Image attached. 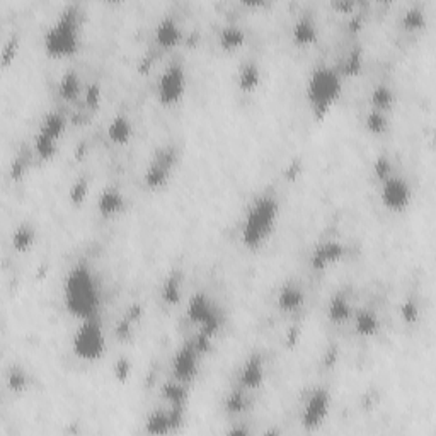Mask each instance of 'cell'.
<instances>
[{
	"mask_svg": "<svg viewBox=\"0 0 436 436\" xmlns=\"http://www.w3.org/2000/svg\"><path fill=\"white\" fill-rule=\"evenodd\" d=\"M84 97H85V102H87V106H97L99 99H101V89H99V85L92 84L89 85L87 89L84 90Z\"/></svg>",
	"mask_w": 436,
	"mask_h": 436,
	"instance_id": "36",
	"label": "cell"
},
{
	"mask_svg": "<svg viewBox=\"0 0 436 436\" xmlns=\"http://www.w3.org/2000/svg\"><path fill=\"white\" fill-rule=\"evenodd\" d=\"M370 102H372V110L382 111V113L388 115L392 111V107H394V102H395L394 90L388 87L387 84H378L377 87L372 90Z\"/></svg>",
	"mask_w": 436,
	"mask_h": 436,
	"instance_id": "26",
	"label": "cell"
},
{
	"mask_svg": "<svg viewBox=\"0 0 436 436\" xmlns=\"http://www.w3.org/2000/svg\"><path fill=\"white\" fill-rule=\"evenodd\" d=\"M373 169H375V174H377L378 181L386 179V178H388V176H390V174H394V171H392V164H390V161H388V159L386 157V155H380L377 161H375Z\"/></svg>",
	"mask_w": 436,
	"mask_h": 436,
	"instance_id": "35",
	"label": "cell"
},
{
	"mask_svg": "<svg viewBox=\"0 0 436 436\" xmlns=\"http://www.w3.org/2000/svg\"><path fill=\"white\" fill-rule=\"evenodd\" d=\"M331 392L324 387H317L310 392L302 411V425L307 430H317L329 416Z\"/></svg>",
	"mask_w": 436,
	"mask_h": 436,
	"instance_id": "11",
	"label": "cell"
},
{
	"mask_svg": "<svg viewBox=\"0 0 436 436\" xmlns=\"http://www.w3.org/2000/svg\"><path fill=\"white\" fill-rule=\"evenodd\" d=\"M72 349L75 356L84 361H96L106 351V334L97 315L82 319L72 338Z\"/></svg>",
	"mask_w": 436,
	"mask_h": 436,
	"instance_id": "5",
	"label": "cell"
},
{
	"mask_svg": "<svg viewBox=\"0 0 436 436\" xmlns=\"http://www.w3.org/2000/svg\"><path fill=\"white\" fill-rule=\"evenodd\" d=\"M292 36H293V41H295L297 45H302V46L312 45V43L317 41L319 28H317V23H315L314 17L309 14H302L299 19L295 21V24H293Z\"/></svg>",
	"mask_w": 436,
	"mask_h": 436,
	"instance_id": "18",
	"label": "cell"
},
{
	"mask_svg": "<svg viewBox=\"0 0 436 436\" xmlns=\"http://www.w3.org/2000/svg\"><path fill=\"white\" fill-rule=\"evenodd\" d=\"M116 373H118V377L122 378V380H124L127 378V375L129 373V363L127 360H119L118 363H116Z\"/></svg>",
	"mask_w": 436,
	"mask_h": 436,
	"instance_id": "39",
	"label": "cell"
},
{
	"mask_svg": "<svg viewBox=\"0 0 436 436\" xmlns=\"http://www.w3.org/2000/svg\"><path fill=\"white\" fill-rule=\"evenodd\" d=\"M34 240H36V230L31 223H23L12 234V245L17 250H28L34 244Z\"/></svg>",
	"mask_w": 436,
	"mask_h": 436,
	"instance_id": "27",
	"label": "cell"
},
{
	"mask_svg": "<svg viewBox=\"0 0 436 436\" xmlns=\"http://www.w3.org/2000/svg\"><path fill=\"white\" fill-rule=\"evenodd\" d=\"M65 128H67V119L58 111H51L43 118L40 132L34 138V150H36L38 157L41 161H48V159L53 157Z\"/></svg>",
	"mask_w": 436,
	"mask_h": 436,
	"instance_id": "6",
	"label": "cell"
},
{
	"mask_svg": "<svg viewBox=\"0 0 436 436\" xmlns=\"http://www.w3.org/2000/svg\"><path fill=\"white\" fill-rule=\"evenodd\" d=\"M400 315H403V319L408 324L418 322V319H420V305H418V302L414 299H405L403 307H400Z\"/></svg>",
	"mask_w": 436,
	"mask_h": 436,
	"instance_id": "34",
	"label": "cell"
},
{
	"mask_svg": "<svg viewBox=\"0 0 436 436\" xmlns=\"http://www.w3.org/2000/svg\"><path fill=\"white\" fill-rule=\"evenodd\" d=\"M188 87L186 68L181 62H172L161 73L157 82V97L164 106L178 105Z\"/></svg>",
	"mask_w": 436,
	"mask_h": 436,
	"instance_id": "7",
	"label": "cell"
},
{
	"mask_svg": "<svg viewBox=\"0 0 436 436\" xmlns=\"http://www.w3.org/2000/svg\"><path fill=\"white\" fill-rule=\"evenodd\" d=\"M353 312H355V309H353L351 302H349V299L343 292L334 293V295L331 297L329 305H327V317L331 319V322L344 324L351 321Z\"/></svg>",
	"mask_w": 436,
	"mask_h": 436,
	"instance_id": "20",
	"label": "cell"
},
{
	"mask_svg": "<svg viewBox=\"0 0 436 436\" xmlns=\"http://www.w3.org/2000/svg\"><path fill=\"white\" fill-rule=\"evenodd\" d=\"M351 322L353 326H355V331L360 336H363V338H372L380 329L378 315L375 314L372 309L366 307L356 309L355 312H353Z\"/></svg>",
	"mask_w": 436,
	"mask_h": 436,
	"instance_id": "19",
	"label": "cell"
},
{
	"mask_svg": "<svg viewBox=\"0 0 436 436\" xmlns=\"http://www.w3.org/2000/svg\"><path fill=\"white\" fill-rule=\"evenodd\" d=\"M133 135V124L127 115H118L107 127V137L116 144H127Z\"/></svg>",
	"mask_w": 436,
	"mask_h": 436,
	"instance_id": "25",
	"label": "cell"
},
{
	"mask_svg": "<svg viewBox=\"0 0 436 436\" xmlns=\"http://www.w3.org/2000/svg\"><path fill=\"white\" fill-rule=\"evenodd\" d=\"M80 11L75 6H68L60 12L43 36V46L50 57H72L80 46Z\"/></svg>",
	"mask_w": 436,
	"mask_h": 436,
	"instance_id": "3",
	"label": "cell"
},
{
	"mask_svg": "<svg viewBox=\"0 0 436 436\" xmlns=\"http://www.w3.org/2000/svg\"><path fill=\"white\" fill-rule=\"evenodd\" d=\"M176 164H178V150L176 147L166 145L162 149H159L152 161L149 162L145 171V184L150 189H161L169 183L172 172L176 169Z\"/></svg>",
	"mask_w": 436,
	"mask_h": 436,
	"instance_id": "9",
	"label": "cell"
},
{
	"mask_svg": "<svg viewBox=\"0 0 436 436\" xmlns=\"http://www.w3.org/2000/svg\"><path fill=\"white\" fill-rule=\"evenodd\" d=\"M261 82V70H259V65L252 60L244 62L240 65L239 73H237V84L244 92H250L254 90Z\"/></svg>",
	"mask_w": 436,
	"mask_h": 436,
	"instance_id": "22",
	"label": "cell"
},
{
	"mask_svg": "<svg viewBox=\"0 0 436 436\" xmlns=\"http://www.w3.org/2000/svg\"><path fill=\"white\" fill-rule=\"evenodd\" d=\"M181 38H183V31H181V26L178 21H176V17H162V19L159 21V24L155 26V41H157V45L164 50L178 46Z\"/></svg>",
	"mask_w": 436,
	"mask_h": 436,
	"instance_id": "16",
	"label": "cell"
},
{
	"mask_svg": "<svg viewBox=\"0 0 436 436\" xmlns=\"http://www.w3.org/2000/svg\"><path fill=\"white\" fill-rule=\"evenodd\" d=\"M201 355L203 353L196 348L194 343L183 344V346L176 351L174 358H172V378L184 383H191L194 377H196L198 370H200Z\"/></svg>",
	"mask_w": 436,
	"mask_h": 436,
	"instance_id": "12",
	"label": "cell"
},
{
	"mask_svg": "<svg viewBox=\"0 0 436 436\" xmlns=\"http://www.w3.org/2000/svg\"><path fill=\"white\" fill-rule=\"evenodd\" d=\"M343 90V75L338 68L319 65L307 80V99L310 110L317 119H322L338 102Z\"/></svg>",
	"mask_w": 436,
	"mask_h": 436,
	"instance_id": "4",
	"label": "cell"
},
{
	"mask_svg": "<svg viewBox=\"0 0 436 436\" xmlns=\"http://www.w3.org/2000/svg\"><path fill=\"white\" fill-rule=\"evenodd\" d=\"M186 315L189 321L198 327V331L208 338H213L220 329V315L213 302L205 293H194L189 299Z\"/></svg>",
	"mask_w": 436,
	"mask_h": 436,
	"instance_id": "8",
	"label": "cell"
},
{
	"mask_svg": "<svg viewBox=\"0 0 436 436\" xmlns=\"http://www.w3.org/2000/svg\"><path fill=\"white\" fill-rule=\"evenodd\" d=\"M336 9H339V11H349V9L355 7V4H348V2H336L334 4Z\"/></svg>",
	"mask_w": 436,
	"mask_h": 436,
	"instance_id": "40",
	"label": "cell"
},
{
	"mask_svg": "<svg viewBox=\"0 0 436 436\" xmlns=\"http://www.w3.org/2000/svg\"><path fill=\"white\" fill-rule=\"evenodd\" d=\"M361 67H363V53H361V50L355 48L349 51V55L344 58L343 65L338 70L341 75H356L361 70Z\"/></svg>",
	"mask_w": 436,
	"mask_h": 436,
	"instance_id": "30",
	"label": "cell"
},
{
	"mask_svg": "<svg viewBox=\"0 0 436 436\" xmlns=\"http://www.w3.org/2000/svg\"><path fill=\"white\" fill-rule=\"evenodd\" d=\"M63 302L68 312L80 321L97 315L101 305V288L94 271L84 262L73 266L65 276Z\"/></svg>",
	"mask_w": 436,
	"mask_h": 436,
	"instance_id": "1",
	"label": "cell"
},
{
	"mask_svg": "<svg viewBox=\"0 0 436 436\" xmlns=\"http://www.w3.org/2000/svg\"><path fill=\"white\" fill-rule=\"evenodd\" d=\"M16 46H17V41L16 40L9 41L7 45H6V48H4V57H2V63L4 65H9V62H11L12 57H14Z\"/></svg>",
	"mask_w": 436,
	"mask_h": 436,
	"instance_id": "38",
	"label": "cell"
},
{
	"mask_svg": "<svg viewBox=\"0 0 436 436\" xmlns=\"http://www.w3.org/2000/svg\"><path fill=\"white\" fill-rule=\"evenodd\" d=\"M181 276L179 275H171L169 278L164 282L162 287V299L167 302V304H178L181 299Z\"/></svg>",
	"mask_w": 436,
	"mask_h": 436,
	"instance_id": "31",
	"label": "cell"
},
{
	"mask_svg": "<svg viewBox=\"0 0 436 436\" xmlns=\"http://www.w3.org/2000/svg\"><path fill=\"white\" fill-rule=\"evenodd\" d=\"M380 201L387 210L400 213L411 205L413 189L403 176L390 174L388 178L380 181Z\"/></svg>",
	"mask_w": 436,
	"mask_h": 436,
	"instance_id": "10",
	"label": "cell"
},
{
	"mask_svg": "<svg viewBox=\"0 0 436 436\" xmlns=\"http://www.w3.org/2000/svg\"><path fill=\"white\" fill-rule=\"evenodd\" d=\"M124 208V196L122 189L116 186H107L97 198V211L105 218H113Z\"/></svg>",
	"mask_w": 436,
	"mask_h": 436,
	"instance_id": "17",
	"label": "cell"
},
{
	"mask_svg": "<svg viewBox=\"0 0 436 436\" xmlns=\"http://www.w3.org/2000/svg\"><path fill=\"white\" fill-rule=\"evenodd\" d=\"M7 383L14 392H23L24 388L28 387V375H26L23 368L14 366V368H11V372H9Z\"/></svg>",
	"mask_w": 436,
	"mask_h": 436,
	"instance_id": "33",
	"label": "cell"
},
{
	"mask_svg": "<svg viewBox=\"0 0 436 436\" xmlns=\"http://www.w3.org/2000/svg\"><path fill=\"white\" fill-rule=\"evenodd\" d=\"M82 92H84V90H82L80 77L77 75V73L73 70L65 72L62 79H60V84H58L60 97H62L63 101H67V102H73L80 97Z\"/></svg>",
	"mask_w": 436,
	"mask_h": 436,
	"instance_id": "24",
	"label": "cell"
},
{
	"mask_svg": "<svg viewBox=\"0 0 436 436\" xmlns=\"http://www.w3.org/2000/svg\"><path fill=\"white\" fill-rule=\"evenodd\" d=\"M346 254V245L339 240H326V243L319 244L317 248L314 249L312 257H310V262H312V267L315 270H326L334 262L341 261Z\"/></svg>",
	"mask_w": 436,
	"mask_h": 436,
	"instance_id": "13",
	"label": "cell"
},
{
	"mask_svg": "<svg viewBox=\"0 0 436 436\" xmlns=\"http://www.w3.org/2000/svg\"><path fill=\"white\" fill-rule=\"evenodd\" d=\"M245 41V33L240 26L237 24H227L220 29L218 33V43L222 46V50L225 51H234L244 45Z\"/></svg>",
	"mask_w": 436,
	"mask_h": 436,
	"instance_id": "23",
	"label": "cell"
},
{
	"mask_svg": "<svg viewBox=\"0 0 436 436\" xmlns=\"http://www.w3.org/2000/svg\"><path fill=\"white\" fill-rule=\"evenodd\" d=\"M188 386L189 383L179 382V380L172 378L162 386V397L167 405L171 408L186 409L188 404Z\"/></svg>",
	"mask_w": 436,
	"mask_h": 436,
	"instance_id": "21",
	"label": "cell"
},
{
	"mask_svg": "<svg viewBox=\"0 0 436 436\" xmlns=\"http://www.w3.org/2000/svg\"><path fill=\"white\" fill-rule=\"evenodd\" d=\"M276 304H278V309L283 310V312H287V314L297 312V310H300L305 304L304 288H302L300 285L295 282H287L278 290V295H276Z\"/></svg>",
	"mask_w": 436,
	"mask_h": 436,
	"instance_id": "15",
	"label": "cell"
},
{
	"mask_svg": "<svg viewBox=\"0 0 436 436\" xmlns=\"http://www.w3.org/2000/svg\"><path fill=\"white\" fill-rule=\"evenodd\" d=\"M85 193H87V184H85L84 181H79V183H77L75 186L72 188L70 196H72V200H73V201H75V203H79V201L84 200Z\"/></svg>",
	"mask_w": 436,
	"mask_h": 436,
	"instance_id": "37",
	"label": "cell"
},
{
	"mask_svg": "<svg viewBox=\"0 0 436 436\" xmlns=\"http://www.w3.org/2000/svg\"><path fill=\"white\" fill-rule=\"evenodd\" d=\"M278 217V198L271 193L257 196L245 211L243 228H240V237H243L244 245H248L250 249L261 248L275 232Z\"/></svg>",
	"mask_w": 436,
	"mask_h": 436,
	"instance_id": "2",
	"label": "cell"
},
{
	"mask_svg": "<svg viewBox=\"0 0 436 436\" xmlns=\"http://www.w3.org/2000/svg\"><path fill=\"white\" fill-rule=\"evenodd\" d=\"M248 408V390L243 387H239L237 390L232 392L225 400V409L232 414L243 413Z\"/></svg>",
	"mask_w": 436,
	"mask_h": 436,
	"instance_id": "32",
	"label": "cell"
},
{
	"mask_svg": "<svg viewBox=\"0 0 436 436\" xmlns=\"http://www.w3.org/2000/svg\"><path fill=\"white\" fill-rule=\"evenodd\" d=\"M266 368L261 355H250L239 372V386L245 390H254L265 382Z\"/></svg>",
	"mask_w": 436,
	"mask_h": 436,
	"instance_id": "14",
	"label": "cell"
},
{
	"mask_svg": "<svg viewBox=\"0 0 436 436\" xmlns=\"http://www.w3.org/2000/svg\"><path fill=\"white\" fill-rule=\"evenodd\" d=\"M426 24V14L425 9L420 6L409 7L403 14V26L409 31H416V29L425 28Z\"/></svg>",
	"mask_w": 436,
	"mask_h": 436,
	"instance_id": "28",
	"label": "cell"
},
{
	"mask_svg": "<svg viewBox=\"0 0 436 436\" xmlns=\"http://www.w3.org/2000/svg\"><path fill=\"white\" fill-rule=\"evenodd\" d=\"M365 124L366 129L373 133V135H383L388 128V116L387 113H382V111L370 110L365 118Z\"/></svg>",
	"mask_w": 436,
	"mask_h": 436,
	"instance_id": "29",
	"label": "cell"
}]
</instances>
